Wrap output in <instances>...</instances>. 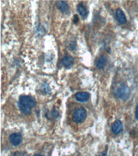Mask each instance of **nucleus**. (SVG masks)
Wrapping results in <instances>:
<instances>
[{"label":"nucleus","instance_id":"f257e3e1","mask_svg":"<svg viewBox=\"0 0 138 156\" xmlns=\"http://www.w3.org/2000/svg\"><path fill=\"white\" fill-rule=\"evenodd\" d=\"M35 104V100L31 96H22L19 98V108L22 112L25 114L29 113Z\"/></svg>","mask_w":138,"mask_h":156},{"label":"nucleus","instance_id":"f03ea898","mask_svg":"<svg viewBox=\"0 0 138 156\" xmlns=\"http://www.w3.org/2000/svg\"><path fill=\"white\" fill-rule=\"evenodd\" d=\"M117 97L122 100L127 99L130 95V91L128 87L124 84L121 85L116 90Z\"/></svg>","mask_w":138,"mask_h":156},{"label":"nucleus","instance_id":"7ed1b4c3","mask_svg":"<svg viewBox=\"0 0 138 156\" xmlns=\"http://www.w3.org/2000/svg\"><path fill=\"white\" fill-rule=\"evenodd\" d=\"M86 116V111L81 107L75 111L72 115V120L76 123H81L85 119Z\"/></svg>","mask_w":138,"mask_h":156},{"label":"nucleus","instance_id":"20e7f679","mask_svg":"<svg viewBox=\"0 0 138 156\" xmlns=\"http://www.w3.org/2000/svg\"><path fill=\"white\" fill-rule=\"evenodd\" d=\"M116 20L121 24H124L127 22L126 17L124 12L120 8H117L115 13Z\"/></svg>","mask_w":138,"mask_h":156},{"label":"nucleus","instance_id":"39448f33","mask_svg":"<svg viewBox=\"0 0 138 156\" xmlns=\"http://www.w3.org/2000/svg\"><path fill=\"white\" fill-rule=\"evenodd\" d=\"M112 130L113 133L117 135L122 132L123 130V126L122 122L119 119H116L112 126Z\"/></svg>","mask_w":138,"mask_h":156},{"label":"nucleus","instance_id":"423d86ee","mask_svg":"<svg viewBox=\"0 0 138 156\" xmlns=\"http://www.w3.org/2000/svg\"><path fill=\"white\" fill-rule=\"evenodd\" d=\"M9 140L14 146H17L21 143L22 141V136L21 134L15 133L10 135Z\"/></svg>","mask_w":138,"mask_h":156},{"label":"nucleus","instance_id":"0eeeda50","mask_svg":"<svg viewBox=\"0 0 138 156\" xmlns=\"http://www.w3.org/2000/svg\"><path fill=\"white\" fill-rule=\"evenodd\" d=\"M77 101L80 102H87L89 98V94L88 93L85 91H81L77 93L75 95Z\"/></svg>","mask_w":138,"mask_h":156},{"label":"nucleus","instance_id":"6e6552de","mask_svg":"<svg viewBox=\"0 0 138 156\" xmlns=\"http://www.w3.org/2000/svg\"><path fill=\"white\" fill-rule=\"evenodd\" d=\"M56 5L58 9L62 13L67 14L69 12L68 5L65 1H58L56 3Z\"/></svg>","mask_w":138,"mask_h":156},{"label":"nucleus","instance_id":"1a4fd4ad","mask_svg":"<svg viewBox=\"0 0 138 156\" xmlns=\"http://www.w3.org/2000/svg\"><path fill=\"white\" fill-rule=\"evenodd\" d=\"M73 58L71 56L67 55L64 57L62 63L64 66L66 68H70L73 64Z\"/></svg>","mask_w":138,"mask_h":156},{"label":"nucleus","instance_id":"9d476101","mask_svg":"<svg viewBox=\"0 0 138 156\" xmlns=\"http://www.w3.org/2000/svg\"><path fill=\"white\" fill-rule=\"evenodd\" d=\"M77 11L82 18L85 19L88 15V10L85 6L82 3L79 4L77 7Z\"/></svg>","mask_w":138,"mask_h":156},{"label":"nucleus","instance_id":"9b49d317","mask_svg":"<svg viewBox=\"0 0 138 156\" xmlns=\"http://www.w3.org/2000/svg\"><path fill=\"white\" fill-rule=\"evenodd\" d=\"M107 58L105 56H101L97 62V68L100 69H104L107 64Z\"/></svg>","mask_w":138,"mask_h":156},{"label":"nucleus","instance_id":"f8f14e48","mask_svg":"<svg viewBox=\"0 0 138 156\" xmlns=\"http://www.w3.org/2000/svg\"><path fill=\"white\" fill-rule=\"evenodd\" d=\"M41 90L43 93L45 94H49L51 93V89L49 85L46 83H44L42 85Z\"/></svg>","mask_w":138,"mask_h":156},{"label":"nucleus","instance_id":"ddd939ff","mask_svg":"<svg viewBox=\"0 0 138 156\" xmlns=\"http://www.w3.org/2000/svg\"><path fill=\"white\" fill-rule=\"evenodd\" d=\"M79 21V17L77 14L75 15L74 16L73 23L74 24H76Z\"/></svg>","mask_w":138,"mask_h":156},{"label":"nucleus","instance_id":"4468645a","mask_svg":"<svg viewBox=\"0 0 138 156\" xmlns=\"http://www.w3.org/2000/svg\"><path fill=\"white\" fill-rule=\"evenodd\" d=\"M14 156H25V154L22 152H17L14 155Z\"/></svg>","mask_w":138,"mask_h":156},{"label":"nucleus","instance_id":"2eb2a0df","mask_svg":"<svg viewBox=\"0 0 138 156\" xmlns=\"http://www.w3.org/2000/svg\"><path fill=\"white\" fill-rule=\"evenodd\" d=\"M52 115L54 117H58V115H59V113L57 111H53L52 113Z\"/></svg>","mask_w":138,"mask_h":156},{"label":"nucleus","instance_id":"dca6fc26","mask_svg":"<svg viewBox=\"0 0 138 156\" xmlns=\"http://www.w3.org/2000/svg\"><path fill=\"white\" fill-rule=\"evenodd\" d=\"M135 117L138 120V105L137 106L136 109Z\"/></svg>","mask_w":138,"mask_h":156},{"label":"nucleus","instance_id":"f3484780","mask_svg":"<svg viewBox=\"0 0 138 156\" xmlns=\"http://www.w3.org/2000/svg\"><path fill=\"white\" fill-rule=\"evenodd\" d=\"M107 151H105L101 153V154L99 156H107Z\"/></svg>","mask_w":138,"mask_h":156},{"label":"nucleus","instance_id":"a211bd4d","mask_svg":"<svg viewBox=\"0 0 138 156\" xmlns=\"http://www.w3.org/2000/svg\"><path fill=\"white\" fill-rule=\"evenodd\" d=\"M107 52L109 53H111V48H109L107 49Z\"/></svg>","mask_w":138,"mask_h":156},{"label":"nucleus","instance_id":"6ab92c4d","mask_svg":"<svg viewBox=\"0 0 138 156\" xmlns=\"http://www.w3.org/2000/svg\"><path fill=\"white\" fill-rule=\"evenodd\" d=\"M33 156H43L42 155L40 154H37L34 155Z\"/></svg>","mask_w":138,"mask_h":156}]
</instances>
